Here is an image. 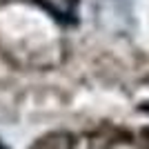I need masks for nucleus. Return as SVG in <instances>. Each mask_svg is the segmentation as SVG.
Instances as JSON below:
<instances>
[{"label": "nucleus", "instance_id": "nucleus-1", "mask_svg": "<svg viewBox=\"0 0 149 149\" xmlns=\"http://www.w3.org/2000/svg\"><path fill=\"white\" fill-rule=\"evenodd\" d=\"M31 149H71V138L67 134H47L45 138H40Z\"/></svg>", "mask_w": 149, "mask_h": 149}, {"label": "nucleus", "instance_id": "nucleus-2", "mask_svg": "<svg viewBox=\"0 0 149 149\" xmlns=\"http://www.w3.org/2000/svg\"><path fill=\"white\" fill-rule=\"evenodd\" d=\"M143 136H145V140H147V147H149V129L143 131Z\"/></svg>", "mask_w": 149, "mask_h": 149}]
</instances>
